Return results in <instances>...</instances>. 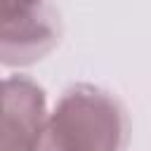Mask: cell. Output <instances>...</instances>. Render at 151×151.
<instances>
[{
  "label": "cell",
  "instance_id": "4",
  "mask_svg": "<svg viewBox=\"0 0 151 151\" xmlns=\"http://www.w3.org/2000/svg\"><path fill=\"white\" fill-rule=\"evenodd\" d=\"M0 151H33L28 142L0 116Z\"/></svg>",
  "mask_w": 151,
  "mask_h": 151
},
{
  "label": "cell",
  "instance_id": "1",
  "mask_svg": "<svg viewBox=\"0 0 151 151\" xmlns=\"http://www.w3.org/2000/svg\"><path fill=\"white\" fill-rule=\"evenodd\" d=\"M127 142V111L104 87L76 83L47 113L45 151H125Z\"/></svg>",
  "mask_w": 151,
  "mask_h": 151
},
{
  "label": "cell",
  "instance_id": "2",
  "mask_svg": "<svg viewBox=\"0 0 151 151\" xmlns=\"http://www.w3.org/2000/svg\"><path fill=\"white\" fill-rule=\"evenodd\" d=\"M61 38V19L50 0H0V64L33 66Z\"/></svg>",
  "mask_w": 151,
  "mask_h": 151
},
{
  "label": "cell",
  "instance_id": "3",
  "mask_svg": "<svg viewBox=\"0 0 151 151\" xmlns=\"http://www.w3.org/2000/svg\"><path fill=\"white\" fill-rule=\"evenodd\" d=\"M47 94L28 76H9L0 83V116L31 144L33 151H45L47 130Z\"/></svg>",
  "mask_w": 151,
  "mask_h": 151
},
{
  "label": "cell",
  "instance_id": "5",
  "mask_svg": "<svg viewBox=\"0 0 151 151\" xmlns=\"http://www.w3.org/2000/svg\"><path fill=\"white\" fill-rule=\"evenodd\" d=\"M0 83H2V78H0Z\"/></svg>",
  "mask_w": 151,
  "mask_h": 151
}]
</instances>
